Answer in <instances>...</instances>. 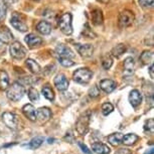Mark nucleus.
<instances>
[{"label":"nucleus","mask_w":154,"mask_h":154,"mask_svg":"<svg viewBox=\"0 0 154 154\" xmlns=\"http://www.w3.org/2000/svg\"><path fill=\"white\" fill-rule=\"evenodd\" d=\"M122 138H123L122 133H113L107 137V140L113 146H118L119 144L122 143Z\"/></svg>","instance_id":"nucleus-23"},{"label":"nucleus","mask_w":154,"mask_h":154,"mask_svg":"<svg viewBox=\"0 0 154 154\" xmlns=\"http://www.w3.org/2000/svg\"><path fill=\"white\" fill-rule=\"evenodd\" d=\"M27 96H28V98H29V100L31 102H38L39 100V94H38V92H37V90L35 88H29V90H28V92H27Z\"/></svg>","instance_id":"nucleus-30"},{"label":"nucleus","mask_w":154,"mask_h":154,"mask_svg":"<svg viewBox=\"0 0 154 154\" xmlns=\"http://www.w3.org/2000/svg\"><path fill=\"white\" fill-rule=\"evenodd\" d=\"M152 59H153V54L151 53V51H143L140 56V60L142 62L143 65H147V63H151Z\"/></svg>","instance_id":"nucleus-29"},{"label":"nucleus","mask_w":154,"mask_h":154,"mask_svg":"<svg viewBox=\"0 0 154 154\" xmlns=\"http://www.w3.org/2000/svg\"><path fill=\"white\" fill-rule=\"evenodd\" d=\"M2 121L4 124L11 130H18L19 129V123L20 120L15 113L12 112H4L2 114Z\"/></svg>","instance_id":"nucleus-5"},{"label":"nucleus","mask_w":154,"mask_h":154,"mask_svg":"<svg viewBox=\"0 0 154 154\" xmlns=\"http://www.w3.org/2000/svg\"><path fill=\"white\" fill-rule=\"evenodd\" d=\"M134 72V60L131 57H128L124 60V74L131 75Z\"/></svg>","instance_id":"nucleus-19"},{"label":"nucleus","mask_w":154,"mask_h":154,"mask_svg":"<svg viewBox=\"0 0 154 154\" xmlns=\"http://www.w3.org/2000/svg\"><path fill=\"white\" fill-rule=\"evenodd\" d=\"M139 140V136L134 134V133H129V134L123 135L122 138V143L126 146H131V145L135 144L136 142Z\"/></svg>","instance_id":"nucleus-20"},{"label":"nucleus","mask_w":154,"mask_h":154,"mask_svg":"<svg viewBox=\"0 0 154 154\" xmlns=\"http://www.w3.org/2000/svg\"><path fill=\"white\" fill-rule=\"evenodd\" d=\"M102 2H108V1H110V0H101Z\"/></svg>","instance_id":"nucleus-43"},{"label":"nucleus","mask_w":154,"mask_h":154,"mask_svg":"<svg viewBox=\"0 0 154 154\" xmlns=\"http://www.w3.org/2000/svg\"><path fill=\"white\" fill-rule=\"evenodd\" d=\"M18 1V0H4V2H5V4H14V3H16V2Z\"/></svg>","instance_id":"nucleus-41"},{"label":"nucleus","mask_w":154,"mask_h":154,"mask_svg":"<svg viewBox=\"0 0 154 154\" xmlns=\"http://www.w3.org/2000/svg\"><path fill=\"white\" fill-rule=\"evenodd\" d=\"M100 88L105 93L109 94V93H112L116 89V83L110 79L102 80L100 82Z\"/></svg>","instance_id":"nucleus-17"},{"label":"nucleus","mask_w":154,"mask_h":154,"mask_svg":"<svg viewBox=\"0 0 154 154\" xmlns=\"http://www.w3.org/2000/svg\"><path fill=\"white\" fill-rule=\"evenodd\" d=\"M129 102L133 108H137L142 102V95L138 90H132L129 94Z\"/></svg>","instance_id":"nucleus-14"},{"label":"nucleus","mask_w":154,"mask_h":154,"mask_svg":"<svg viewBox=\"0 0 154 154\" xmlns=\"http://www.w3.org/2000/svg\"><path fill=\"white\" fill-rule=\"evenodd\" d=\"M113 111H114V106L111 103H105L102 105V113H103V115L108 116Z\"/></svg>","instance_id":"nucleus-31"},{"label":"nucleus","mask_w":154,"mask_h":154,"mask_svg":"<svg viewBox=\"0 0 154 154\" xmlns=\"http://www.w3.org/2000/svg\"><path fill=\"white\" fill-rule=\"evenodd\" d=\"M100 95V89L98 86H93L91 89L89 90V96L92 98H97Z\"/></svg>","instance_id":"nucleus-36"},{"label":"nucleus","mask_w":154,"mask_h":154,"mask_svg":"<svg viewBox=\"0 0 154 154\" xmlns=\"http://www.w3.org/2000/svg\"><path fill=\"white\" fill-rule=\"evenodd\" d=\"M25 42L27 43L30 48H34V46H39L42 43V39L39 36L35 35L34 33H29L25 36Z\"/></svg>","instance_id":"nucleus-18"},{"label":"nucleus","mask_w":154,"mask_h":154,"mask_svg":"<svg viewBox=\"0 0 154 154\" xmlns=\"http://www.w3.org/2000/svg\"><path fill=\"white\" fill-rule=\"evenodd\" d=\"M144 130L148 133L153 134V132H154V120L152 118L146 121V123H145V125H144Z\"/></svg>","instance_id":"nucleus-33"},{"label":"nucleus","mask_w":154,"mask_h":154,"mask_svg":"<svg viewBox=\"0 0 154 154\" xmlns=\"http://www.w3.org/2000/svg\"><path fill=\"white\" fill-rule=\"evenodd\" d=\"M125 51H126V45L124 43H119L115 46V48H112L111 51V54L113 57H120L122 54H123Z\"/></svg>","instance_id":"nucleus-25"},{"label":"nucleus","mask_w":154,"mask_h":154,"mask_svg":"<svg viewBox=\"0 0 154 154\" xmlns=\"http://www.w3.org/2000/svg\"><path fill=\"white\" fill-rule=\"evenodd\" d=\"M92 150L97 154H109L111 149L108 145L102 143V142H95L92 144Z\"/></svg>","instance_id":"nucleus-15"},{"label":"nucleus","mask_w":154,"mask_h":154,"mask_svg":"<svg viewBox=\"0 0 154 154\" xmlns=\"http://www.w3.org/2000/svg\"><path fill=\"white\" fill-rule=\"evenodd\" d=\"M79 146H80L81 149L83 150V152H84V153H86V154H91V153H92V151L90 150L89 148L87 147V145H86V144H84L83 142H79Z\"/></svg>","instance_id":"nucleus-38"},{"label":"nucleus","mask_w":154,"mask_h":154,"mask_svg":"<svg viewBox=\"0 0 154 154\" xmlns=\"http://www.w3.org/2000/svg\"><path fill=\"white\" fill-rule=\"evenodd\" d=\"M0 46H1V42H0Z\"/></svg>","instance_id":"nucleus-44"},{"label":"nucleus","mask_w":154,"mask_h":154,"mask_svg":"<svg viewBox=\"0 0 154 154\" xmlns=\"http://www.w3.org/2000/svg\"><path fill=\"white\" fill-rule=\"evenodd\" d=\"M10 23L15 29L20 31V32H25V31H27V24L25 23L24 18H23V16L21 14L14 12L10 18Z\"/></svg>","instance_id":"nucleus-7"},{"label":"nucleus","mask_w":154,"mask_h":154,"mask_svg":"<svg viewBox=\"0 0 154 154\" xmlns=\"http://www.w3.org/2000/svg\"><path fill=\"white\" fill-rule=\"evenodd\" d=\"M13 39V34L11 33L10 29L6 26L0 27V42L1 43H9Z\"/></svg>","instance_id":"nucleus-16"},{"label":"nucleus","mask_w":154,"mask_h":154,"mask_svg":"<svg viewBox=\"0 0 154 154\" xmlns=\"http://www.w3.org/2000/svg\"><path fill=\"white\" fill-rule=\"evenodd\" d=\"M90 121H91V112L90 111L86 112L78 119L77 123H75V129L80 135H85L88 132Z\"/></svg>","instance_id":"nucleus-3"},{"label":"nucleus","mask_w":154,"mask_h":154,"mask_svg":"<svg viewBox=\"0 0 154 154\" xmlns=\"http://www.w3.org/2000/svg\"><path fill=\"white\" fill-rule=\"evenodd\" d=\"M25 63H26L27 68L29 69V71L31 72H33V74H39V72H42V68H40V66L35 60H33L31 59H27Z\"/></svg>","instance_id":"nucleus-24"},{"label":"nucleus","mask_w":154,"mask_h":154,"mask_svg":"<svg viewBox=\"0 0 154 154\" xmlns=\"http://www.w3.org/2000/svg\"><path fill=\"white\" fill-rule=\"evenodd\" d=\"M117 154H132V153H131V151L128 149H120L118 151Z\"/></svg>","instance_id":"nucleus-39"},{"label":"nucleus","mask_w":154,"mask_h":154,"mask_svg":"<svg viewBox=\"0 0 154 154\" xmlns=\"http://www.w3.org/2000/svg\"><path fill=\"white\" fill-rule=\"evenodd\" d=\"M6 4L3 0H0V20H3L6 16Z\"/></svg>","instance_id":"nucleus-35"},{"label":"nucleus","mask_w":154,"mask_h":154,"mask_svg":"<svg viewBox=\"0 0 154 154\" xmlns=\"http://www.w3.org/2000/svg\"><path fill=\"white\" fill-rule=\"evenodd\" d=\"M36 29L39 33L48 35L51 31V25L48 21H39L36 25Z\"/></svg>","instance_id":"nucleus-21"},{"label":"nucleus","mask_w":154,"mask_h":154,"mask_svg":"<svg viewBox=\"0 0 154 154\" xmlns=\"http://www.w3.org/2000/svg\"><path fill=\"white\" fill-rule=\"evenodd\" d=\"M75 48H77L78 53H79L83 57H92L93 53H94V46L92 45H80L77 43L75 45Z\"/></svg>","instance_id":"nucleus-11"},{"label":"nucleus","mask_w":154,"mask_h":154,"mask_svg":"<svg viewBox=\"0 0 154 154\" xmlns=\"http://www.w3.org/2000/svg\"><path fill=\"white\" fill-rule=\"evenodd\" d=\"M134 21V14L130 10H124L122 11L119 15V25L121 27H127L130 26Z\"/></svg>","instance_id":"nucleus-8"},{"label":"nucleus","mask_w":154,"mask_h":154,"mask_svg":"<svg viewBox=\"0 0 154 154\" xmlns=\"http://www.w3.org/2000/svg\"><path fill=\"white\" fill-rule=\"evenodd\" d=\"M9 87V78H8L7 72L0 69V90H7Z\"/></svg>","instance_id":"nucleus-22"},{"label":"nucleus","mask_w":154,"mask_h":154,"mask_svg":"<svg viewBox=\"0 0 154 154\" xmlns=\"http://www.w3.org/2000/svg\"><path fill=\"white\" fill-rule=\"evenodd\" d=\"M59 26L62 32L66 35H71L72 33V14L66 12L63 13L59 19Z\"/></svg>","instance_id":"nucleus-4"},{"label":"nucleus","mask_w":154,"mask_h":154,"mask_svg":"<svg viewBox=\"0 0 154 154\" xmlns=\"http://www.w3.org/2000/svg\"><path fill=\"white\" fill-rule=\"evenodd\" d=\"M42 143H43V137H42V136H36V137L31 139V141L28 144V147L30 149H37L38 147L42 146Z\"/></svg>","instance_id":"nucleus-28"},{"label":"nucleus","mask_w":154,"mask_h":154,"mask_svg":"<svg viewBox=\"0 0 154 154\" xmlns=\"http://www.w3.org/2000/svg\"><path fill=\"white\" fill-rule=\"evenodd\" d=\"M112 65H113V60L111 57L107 54V56L103 57V60H102V66H103L104 69H109L112 66Z\"/></svg>","instance_id":"nucleus-32"},{"label":"nucleus","mask_w":154,"mask_h":154,"mask_svg":"<svg viewBox=\"0 0 154 154\" xmlns=\"http://www.w3.org/2000/svg\"><path fill=\"white\" fill-rule=\"evenodd\" d=\"M42 93L43 95V97L45 99H48L49 101H54V90L51 88L48 85H45V87L42 88Z\"/></svg>","instance_id":"nucleus-27"},{"label":"nucleus","mask_w":154,"mask_h":154,"mask_svg":"<svg viewBox=\"0 0 154 154\" xmlns=\"http://www.w3.org/2000/svg\"><path fill=\"white\" fill-rule=\"evenodd\" d=\"M22 112L28 120H30L31 122L36 121V110L33 107V105H31V104L24 105L22 108Z\"/></svg>","instance_id":"nucleus-13"},{"label":"nucleus","mask_w":154,"mask_h":154,"mask_svg":"<svg viewBox=\"0 0 154 154\" xmlns=\"http://www.w3.org/2000/svg\"><path fill=\"white\" fill-rule=\"evenodd\" d=\"M24 94H25L24 87L19 83H13L12 85L8 87L7 91H6L7 98L13 102H17L19 100H21Z\"/></svg>","instance_id":"nucleus-1"},{"label":"nucleus","mask_w":154,"mask_h":154,"mask_svg":"<svg viewBox=\"0 0 154 154\" xmlns=\"http://www.w3.org/2000/svg\"><path fill=\"white\" fill-rule=\"evenodd\" d=\"M10 56L15 60H22L26 56V49L19 42H14L9 45Z\"/></svg>","instance_id":"nucleus-6"},{"label":"nucleus","mask_w":154,"mask_h":154,"mask_svg":"<svg viewBox=\"0 0 154 154\" xmlns=\"http://www.w3.org/2000/svg\"><path fill=\"white\" fill-rule=\"evenodd\" d=\"M92 20L96 25H100L103 23V14L102 11L99 9H95L92 12Z\"/></svg>","instance_id":"nucleus-26"},{"label":"nucleus","mask_w":154,"mask_h":154,"mask_svg":"<svg viewBox=\"0 0 154 154\" xmlns=\"http://www.w3.org/2000/svg\"><path fill=\"white\" fill-rule=\"evenodd\" d=\"M59 62L60 65L63 66H66V68L75 66V62H72V59H68V57H59Z\"/></svg>","instance_id":"nucleus-34"},{"label":"nucleus","mask_w":154,"mask_h":154,"mask_svg":"<svg viewBox=\"0 0 154 154\" xmlns=\"http://www.w3.org/2000/svg\"><path fill=\"white\" fill-rule=\"evenodd\" d=\"M54 86H56V88L59 90V91H60V92H63V91H66V90H68L69 85L68 78H66L63 74L57 75V77L54 78Z\"/></svg>","instance_id":"nucleus-9"},{"label":"nucleus","mask_w":154,"mask_h":154,"mask_svg":"<svg viewBox=\"0 0 154 154\" xmlns=\"http://www.w3.org/2000/svg\"><path fill=\"white\" fill-rule=\"evenodd\" d=\"M139 4L142 7H152L153 0H139Z\"/></svg>","instance_id":"nucleus-37"},{"label":"nucleus","mask_w":154,"mask_h":154,"mask_svg":"<svg viewBox=\"0 0 154 154\" xmlns=\"http://www.w3.org/2000/svg\"><path fill=\"white\" fill-rule=\"evenodd\" d=\"M153 69H154V66H153V63H151L150 66H149V75H150V78H151V79H153V78H154Z\"/></svg>","instance_id":"nucleus-40"},{"label":"nucleus","mask_w":154,"mask_h":154,"mask_svg":"<svg viewBox=\"0 0 154 154\" xmlns=\"http://www.w3.org/2000/svg\"><path fill=\"white\" fill-rule=\"evenodd\" d=\"M51 118V111L48 107H42L36 111V120L45 123Z\"/></svg>","instance_id":"nucleus-12"},{"label":"nucleus","mask_w":154,"mask_h":154,"mask_svg":"<svg viewBox=\"0 0 154 154\" xmlns=\"http://www.w3.org/2000/svg\"><path fill=\"white\" fill-rule=\"evenodd\" d=\"M144 154H154V150H153V148H150V149H147V150L144 152Z\"/></svg>","instance_id":"nucleus-42"},{"label":"nucleus","mask_w":154,"mask_h":154,"mask_svg":"<svg viewBox=\"0 0 154 154\" xmlns=\"http://www.w3.org/2000/svg\"><path fill=\"white\" fill-rule=\"evenodd\" d=\"M92 77L93 72L87 68L77 69L72 75V79H74L75 82L81 84V85H87L88 83H90V81L92 80Z\"/></svg>","instance_id":"nucleus-2"},{"label":"nucleus","mask_w":154,"mask_h":154,"mask_svg":"<svg viewBox=\"0 0 154 154\" xmlns=\"http://www.w3.org/2000/svg\"><path fill=\"white\" fill-rule=\"evenodd\" d=\"M56 54L59 57H68V59H72L75 57L74 51H72L69 46L65 45H59L56 48Z\"/></svg>","instance_id":"nucleus-10"}]
</instances>
